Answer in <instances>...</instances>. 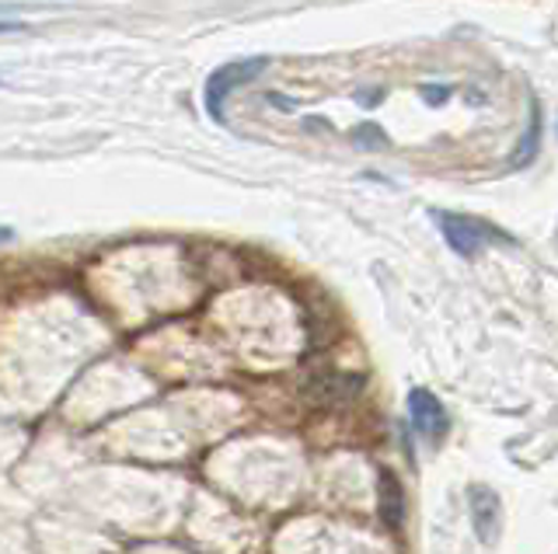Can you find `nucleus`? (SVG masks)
<instances>
[{
	"label": "nucleus",
	"mask_w": 558,
	"mask_h": 554,
	"mask_svg": "<svg viewBox=\"0 0 558 554\" xmlns=\"http://www.w3.org/2000/svg\"><path fill=\"white\" fill-rule=\"evenodd\" d=\"M269 66V57H248V60H234L220 66L206 77V91H203V101H206V112L214 123H223V101L231 91H238L241 84H252L262 71Z\"/></svg>",
	"instance_id": "1"
},
{
	"label": "nucleus",
	"mask_w": 558,
	"mask_h": 554,
	"mask_svg": "<svg viewBox=\"0 0 558 554\" xmlns=\"http://www.w3.org/2000/svg\"><path fill=\"white\" fill-rule=\"evenodd\" d=\"M433 217H436V223H440V231H444V237H447V245H450L453 251H458V255H464V258L478 255V251L485 248V241H488V237H496V231L488 227V223H482V220H475V217H468V213L436 210Z\"/></svg>",
	"instance_id": "2"
},
{
	"label": "nucleus",
	"mask_w": 558,
	"mask_h": 554,
	"mask_svg": "<svg viewBox=\"0 0 558 554\" xmlns=\"http://www.w3.org/2000/svg\"><path fill=\"white\" fill-rule=\"evenodd\" d=\"M409 415H412V426L418 436H426L433 443H440L447 436V429H450V419H447V411L444 405L436 402V394L433 391H423V387H415L409 394Z\"/></svg>",
	"instance_id": "3"
},
{
	"label": "nucleus",
	"mask_w": 558,
	"mask_h": 554,
	"mask_svg": "<svg viewBox=\"0 0 558 554\" xmlns=\"http://www.w3.org/2000/svg\"><path fill=\"white\" fill-rule=\"evenodd\" d=\"M363 387V380L360 377H318V380H311V387L307 394L314 397V402H339V397H349V394H356Z\"/></svg>",
	"instance_id": "4"
},
{
	"label": "nucleus",
	"mask_w": 558,
	"mask_h": 554,
	"mask_svg": "<svg viewBox=\"0 0 558 554\" xmlns=\"http://www.w3.org/2000/svg\"><path fill=\"white\" fill-rule=\"evenodd\" d=\"M380 516L388 527H401V519H405V495H401L398 478L388 471L380 475Z\"/></svg>",
	"instance_id": "5"
},
{
	"label": "nucleus",
	"mask_w": 558,
	"mask_h": 554,
	"mask_svg": "<svg viewBox=\"0 0 558 554\" xmlns=\"http://www.w3.org/2000/svg\"><path fill=\"white\" fill-rule=\"evenodd\" d=\"M537 147H541V106H537V98H531V126H527V133H523L520 147L513 150L510 171H520V168H527V164L534 161Z\"/></svg>",
	"instance_id": "6"
},
{
	"label": "nucleus",
	"mask_w": 558,
	"mask_h": 554,
	"mask_svg": "<svg viewBox=\"0 0 558 554\" xmlns=\"http://www.w3.org/2000/svg\"><path fill=\"white\" fill-rule=\"evenodd\" d=\"M475 530L493 541L499 530V498L488 489H475Z\"/></svg>",
	"instance_id": "7"
},
{
	"label": "nucleus",
	"mask_w": 558,
	"mask_h": 554,
	"mask_svg": "<svg viewBox=\"0 0 558 554\" xmlns=\"http://www.w3.org/2000/svg\"><path fill=\"white\" fill-rule=\"evenodd\" d=\"M353 144L356 147H388V136L380 133V126L366 123V126H356L353 130Z\"/></svg>",
	"instance_id": "8"
},
{
	"label": "nucleus",
	"mask_w": 558,
	"mask_h": 554,
	"mask_svg": "<svg viewBox=\"0 0 558 554\" xmlns=\"http://www.w3.org/2000/svg\"><path fill=\"white\" fill-rule=\"evenodd\" d=\"M423 98L429 101V106H444V101L450 98V88H444V84H423Z\"/></svg>",
	"instance_id": "9"
},
{
	"label": "nucleus",
	"mask_w": 558,
	"mask_h": 554,
	"mask_svg": "<svg viewBox=\"0 0 558 554\" xmlns=\"http://www.w3.org/2000/svg\"><path fill=\"white\" fill-rule=\"evenodd\" d=\"M4 32H25V22H11V19H0V36Z\"/></svg>",
	"instance_id": "10"
},
{
	"label": "nucleus",
	"mask_w": 558,
	"mask_h": 554,
	"mask_svg": "<svg viewBox=\"0 0 558 554\" xmlns=\"http://www.w3.org/2000/svg\"><path fill=\"white\" fill-rule=\"evenodd\" d=\"M269 101H272V106H276V109H287V112H293V101H290V98H279V95H269Z\"/></svg>",
	"instance_id": "11"
},
{
	"label": "nucleus",
	"mask_w": 558,
	"mask_h": 554,
	"mask_svg": "<svg viewBox=\"0 0 558 554\" xmlns=\"http://www.w3.org/2000/svg\"><path fill=\"white\" fill-rule=\"evenodd\" d=\"M14 237V231L11 227H0V245H4V241H11Z\"/></svg>",
	"instance_id": "12"
},
{
	"label": "nucleus",
	"mask_w": 558,
	"mask_h": 554,
	"mask_svg": "<svg viewBox=\"0 0 558 554\" xmlns=\"http://www.w3.org/2000/svg\"><path fill=\"white\" fill-rule=\"evenodd\" d=\"M11 11H22V4H0V14H11Z\"/></svg>",
	"instance_id": "13"
}]
</instances>
